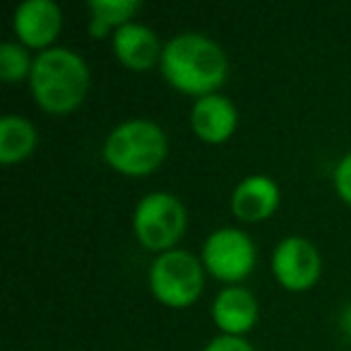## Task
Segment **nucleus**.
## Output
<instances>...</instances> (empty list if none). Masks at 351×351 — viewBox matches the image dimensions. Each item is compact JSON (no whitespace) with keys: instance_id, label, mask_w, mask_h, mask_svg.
<instances>
[{"instance_id":"obj_1","label":"nucleus","mask_w":351,"mask_h":351,"mask_svg":"<svg viewBox=\"0 0 351 351\" xmlns=\"http://www.w3.org/2000/svg\"><path fill=\"white\" fill-rule=\"evenodd\" d=\"M164 77L188 94H210L226 77V58L212 39L202 34H181L161 53Z\"/></svg>"},{"instance_id":"obj_4","label":"nucleus","mask_w":351,"mask_h":351,"mask_svg":"<svg viewBox=\"0 0 351 351\" xmlns=\"http://www.w3.org/2000/svg\"><path fill=\"white\" fill-rule=\"evenodd\" d=\"M149 284L159 301L183 308L195 301L202 291L200 263L183 250H166L152 265Z\"/></svg>"},{"instance_id":"obj_2","label":"nucleus","mask_w":351,"mask_h":351,"mask_svg":"<svg viewBox=\"0 0 351 351\" xmlns=\"http://www.w3.org/2000/svg\"><path fill=\"white\" fill-rule=\"evenodd\" d=\"M89 84L84 60L68 49H49L32 63V89L46 111L65 113L82 101Z\"/></svg>"},{"instance_id":"obj_8","label":"nucleus","mask_w":351,"mask_h":351,"mask_svg":"<svg viewBox=\"0 0 351 351\" xmlns=\"http://www.w3.org/2000/svg\"><path fill=\"white\" fill-rule=\"evenodd\" d=\"M60 29V10L53 0H27L15 12V32L25 44L46 46Z\"/></svg>"},{"instance_id":"obj_6","label":"nucleus","mask_w":351,"mask_h":351,"mask_svg":"<svg viewBox=\"0 0 351 351\" xmlns=\"http://www.w3.org/2000/svg\"><path fill=\"white\" fill-rule=\"evenodd\" d=\"M205 265L219 279H243L255 265V248L239 229H219L205 243Z\"/></svg>"},{"instance_id":"obj_10","label":"nucleus","mask_w":351,"mask_h":351,"mask_svg":"<svg viewBox=\"0 0 351 351\" xmlns=\"http://www.w3.org/2000/svg\"><path fill=\"white\" fill-rule=\"evenodd\" d=\"M279 202L277 183L269 181L267 176H250L234 191L231 197V207H234L236 217L245 221H258L265 219L274 212Z\"/></svg>"},{"instance_id":"obj_15","label":"nucleus","mask_w":351,"mask_h":351,"mask_svg":"<svg viewBox=\"0 0 351 351\" xmlns=\"http://www.w3.org/2000/svg\"><path fill=\"white\" fill-rule=\"evenodd\" d=\"M29 70V56L22 46L17 44H3L0 46V75L8 82L25 77Z\"/></svg>"},{"instance_id":"obj_12","label":"nucleus","mask_w":351,"mask_h":351,"mask_svg":"<svg viewBox=\"0 0 351 351\" xmlns=\"http://www.w3.org/2000/svg\"><path fill=\"white\" fill-rule=\"evenodd\" d=\"M113 51L125 65L145 70L159 56V41L152 29L135 25V22H125L123 27H118L116 36H113Z\"/></svg>"},{"instance_id":"obj_7","label":"nucleus","mask_w":351,"mask_h":351,"mask_svg":"<svg viewBox=\"0 0 351 351\" xmlns=\"http://www.w3.org/2000/svg\"><path fill=\"white\" fill-rule=\"evenodd\" d=\"M272 267L277 279L287 289L303 291L320 274V255L306 239H284L277 245L272 258Z\"/></svg>"},{"instance_id":"obj_5","label":"nucleus","mask_w":351,"mask_h":351,"mask_svg":"<svg viewBox=\"0 0 351 351\" xmlns=\"http://www.w3.org/2000/svg\"><path fill=\"white\" fill-rule=\"evenodd\" d=\"M186 229V210L169 193H152L135 210V234L147 248L161 250L173 245Z\"/></svg>"},{"instance_id":"obj_17","label":"nucleus","mask_w":351,"mask_h":351,"mask_svg":"<svg viewBox=\"0 0 351 351\" xmlns=\"http://www.w3.org/2000/svg\"><path fill=\"white\" fill-rule=\"evenodd\" d=\"M205 351H253V346H250L245 339H241V337L224 335V337L212 339Z\"/></svg>"},{"instance_id":"obj_16","label":"nucleus","mask_w":351,"mask_h":351,"mask_svg":"<svg viewBox=\"0 0 351 351\" xmlns=\"http://www.w3.org/2000/svg\"><path fill=\"white\" fill-rule=\"evenodd\" d=\"M335 183L339 195L344 197L346 202H351V154H346L344 159L339 161L335 171Z\"/></svg>"},{"instance_id":"obj_13","label":"nucleus","mask_w":351,"mask_h":351,"mask_svg":"<svg viewBox=\"0 0 351 351\" xmlns=\"http://www.w3.org/2000/svg\"><path fill=\"white\" fill-rule=\"evenodd\" d=\"M36 130L29 121L20 116H5L0 121V161L12 164L34 149Z\"/></svg>"},{"instance_id":"obj_11","label":"nucleus","mask_w":351,"mask_h":351,"mask_svg":"<svg viewBox=\"0 0 351 351\" xmlns=\"http://www.w3.org/2000/svg\"><path fill=\"white\" fill-rule=\"evenodd\" d=\"M212 315H215V322L221 330L236 337L253 327L255 317H258V303L250 296V291H245L241 287H231L224 289L215 298Z\"/></svg>"},{"instance_id":"obj_3","label":"nucleus","mask_w":351,"mask_h":351,"mask_svg":"<svg viewBox=\"0 0 351 351\" xmlns=\"http://www.w3.org/2000/svg\"><path fill=\"white\" fill-rule=\"evenodd\" d=\"M104 152L108 164L121 173L145 176L164 159L166 137L152 121H128L108 135Z\"/></svg>"},{"instance_id":"obj_14","label":"nucleus","mask_w":351,"mask_h":351,"mask_svg":"<svg viewBox=\"0 0 351 351\" xmlns=\"http://www.w3.org/2000/svg\"><path fill=\"white\" fill-rule=\"evenodd\" d=\"M140 8L137 0H92L89 3V10H92V32L94 36H104L108 29V25H116L123 22L132 15V12Z\"/></svg>"},{"instance_id":"obj_18","label":"nucleus","mask_w":351,"mask_h":351,"mask_svg":"<svg viewBox=\"0 0 351 351\" xmlns=\"http://www.w3.org/2000/svg\"><path fill=\"white\" fill-rule=\"evenodd\" d=\"M341 325H344V330L351 335V306L346 308V313H344V317H341Z\"/></svg>"},{"instance_id":"obj_9","label":"nucleus","mask_w":351,"mask_h":351,"mask_svg":"<svg viewBox=\"0 0 351 351\" xmlns=\"http://www.w3.org/2000/svg\"><path fill=\"white\" fill-rule=\"evenodd\" d=\"M191 121L205 142H224L236 128V108L226 97L207 94L195 101Z\"/></svg>"}]
</instances>
